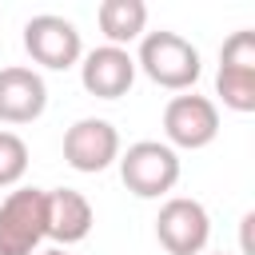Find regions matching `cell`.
Wrapping results in <instances>:
<instances>
[{"instance_id":"1","label":"cell","mask_w":255,"mask_h":255,"mask_svg":"<svg viewBox=\"0 0 255 255\" xmlns=\"http://www.w3.org/2000/svg\"><path fill=\"white\" fill-rule=\"evenodd\" d=\"M135 68H143V76L167 92H187L195 88L203 64H199V48L191 40H183L179 32H143L139 36V56H135Z\"/></svg>"},{"instance_id":"2","label":"cell","mask_w":255,"mask_h":255,"mask_svg":"<svg viewBox=\"0 0 255 255\" xmlns=\"http://www.w3.org/2000/svg\"><path fill=\"white\" fill-rule=\"evenodd\" d=\"M48 239V191L16 187L0 203V255H32Z\"/></svg>"},{"instance_id":"3","label":"cell","mask_w":255,"mask_h":255,"mask_svg":"<svg viewBox=\"0 0 255 255\" xmlns=\"http://www.w3.org/2000/svg\"><path fill=\"white\" fill-rule=\"evenodd\" d=\"M120 179L139 199H159L179 183V155L159 139H139L120 151Z\"/></svg>"},{"instance_id":"4","label":"cell","mask_w":255,"mask_h":255,"mask_svg":"<svg viewBox=\"0 0 255 255\" xmlns=\"http://www.w3.org/2000/svg\"><path fill=\"white\" fill-rule=\"evenodd\" d=\"M163 135H167L171 151L175 147H187V151L207 147L219 135V108H215V100L195 96V92L171 96L167 108H163Z\"/></svg>"},{"instance_id":"5","label":"cell","mask_w":255,"mask_h":255,"mask_svg":"<svg viewBox=\"0 0 255 255\" xmlns=\"http://www.w3.org/2000/svg\"><path fill=\"white\" fill-rule=\"evenodd\" d=\"M155 239L167 255H203V247L211 239L207 207L199 199H187V195L167 199L155 215Z\"/></svg>"},{"instance_id":"6","label":"cell","mask_w":255,"mask_h":255,"mask_svg":"<svg viewBox=\"0 0 255 255\" xmlns=\"http://www.w3.org/2000/svg\"><path fill=\"white\" fill-rule=\"evenodd\" d=\"M24 52L40 64V68H52V72H64L72 64H80L84 56V40L76 32L72 20L56 16V12H40L24 24Z\"/></svg>"},{"instance_id":"7","label":"cell","mask_w":255,"mask_h":255,"mask_svg":"<svg viewBox=\"0 0 255 255\" xmlns=\"http://www.w3.org/2000/svg\"><path fill=\"white\" fill-rule=\"evenodd\" d=\"M120 159V131L116 124L108 120H76L68 131H64V163L84 171V175H96L104 167H112Z\"/></svg>"},{"instance_id":"8","label":"cell","mask_w":255,"mask_h":255,"mask_svg":"<svg viewBox=\"0 0 255 255\" xmlns=\"http://www.w3.org/2000/svg\"><path fill=\"white\" fill-rule=\"evenodd\" d=\"M80 84L96 100H120L135 84V56L128 48H112V44L92 48L80 64Z\"/></svg>"},{"instance_id":"9","label":"cell","mask_w":255,"mask_h":255,"mask_svg":"<svg viewBox=\"0 0 255 255\" xmlns=\"http://www.w3.org/2000/svg\"><path fill=\"white\" fill-rule=\"evenodd\" d=\"M48 108V88L36 68H0V124H32Z\"/></svg>"},{"instance_id":"10","label":"cell","mask_w":255,"mask_h":255,"mask_svg":"<svg viewBox=\"0 0 255 255\" xmlns=\"http://www.w3.org/2000/svg\"><path fill=\"white\" fill-rule=\"evenodd\" d=\"M92 223H96V211L84 191H76V187L48 191V239H56L60 247H72V243L88 239Z\"/></svg>"},{"instance_id":"11","label":"cell","mask_w":255,"mask_h":255,"mask_svg":"<svg viewBox=\"0 0 255 255\" xmlns=\"http://www.w3.org/2000/svg\"><path fill=\"white\" fill-rule=\"evenodd\" d=\"M96 24H100V32L108 36L112 48H124V44H131V40L143 36V28H147V4L143 0H104L96 8Z\"/></svg>"},{"instance_id":"12","label":"cell","mask_w":255,"mask_h":255,"mask_svg":"<svg viewBox=\"0 0 255 255\" xmlns=\"http://www.w3.org/2000/svg\"><path fill=\"white\" fill-rule=\"evenodd\" d=\"M215 96L223 100V108L247 116L255 112V72H239V68H219L215 72Z\"/></svg>"},{"instance_id":"13","label":"cell","mask_w":255,"mask_h":255,"mask_svg":"<svg viewBox=\"0 0 255 255\" xmlns=\"http://www.w3.org/2000/svg\"><path fill=\"white\" fill-rule=\"evenodd\" d=\"M24 171H28V143L16 131L0 128V187H16Z\"/></svg>"},{"instance_id":"14","label":"cell","mask_w":255,"mask_h":255,"mask_svg":"<svg viewBox=\"0 0 255 255\" xmlns=\"http://www.w3.org/2000/svg\"><path fill=\"white\" fill-rule=\"evenodd\" d=\"M219 68H239V72H255V32L239 28L223 40L219 48Z\"/></svg>"},{"instance_id":"15","label":"cell","mask_w":255,"mask_h":255,"mask_svg":"<svg viewBox=\"0 0 255 255\" xmlns=\"http://www.w3.org/2000/svg\"><path fill=\"white\" fill-rule=\"evenodd\" d=\"M251 223H255V215L247 211L243 223H239V251H243V255H255V247H251Z\"/></svg>"},{"instance_id":"16","label":"cell","mask_w":255,"mask_h":255,"mask_svg":"<svg viewBox=\"0 0 255 255\" xmlns=\"http://www.w3.org/2000/svg\"><path fill=\"white\" fill-rule=\"evenodd\" d=\"M44 255H72L68 247H52V251H44Z\"/></svg>"},{"instance_id":"17","label":"cell","mask_w":255,"mask_h":255,"mask_svg":"<svg viewBox=\"0 0 255 255\" xmlns=\"http://www.w3.org/2000/svg\"><path fill=\"white\" fill-rule=\"evenodd\" d=\"M211 255H227V251H211Z\"/></svg>"}]
</instances>
